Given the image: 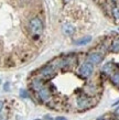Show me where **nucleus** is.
<instances>
[{
    "mask_svg": "<svg viewBox=\"0 0 119 120\" xmlns=\"http://www.w3.org/2000/svg\"><path fill=\"white\" fill-rule=\"evenodd\" d=\"M21 96H22V97H27V96H28V94H27V91L21 90Z\"/></svg>",
    "mask_w": 119,
    "mask_h": 120,
    "instance_id": "obj_11",
    "label": "nucleus"
},
{
    "mask_svg": "<svg viewBox=\"0 0 119 120\" xmlns=\"http://www.w3.org/2000/svg\"><path fill=\"white\" fill-rule=\"evenodd\" d=\"M110 67H111V64L109 63V64H107V65H105L104 71L106 72V73H110Z\"/></svg>",
    "mask_w": 119,
    "mask_h": 120,
    "instance_id": "obj_9",
    "label": "nucleus"
},
{
    "mask_svg": "<svg viewBox=\"0 0 119 120\" xmlns=\"http://www.w3.org/2000/svg\"><path fill=\"white\" fill-rule=\"evenodd\" d=\"M115 115H116V116H119V107H117V108H116V110H115Z\"/></svg>",
    "mask_w": 119,
    "mask_h": 120,
    "instance_id": "obj_13",
    "label": "nucleus"
},
{
    "mask_svg": "<svg viewBox=\"0 0 119 120\" xmlns=\"http://www.w3.org/2000/svg\"><path fill=\"white\" fill-rule=\"evenodd\" d=\"M103 58H104V56L100 53H90L88 55V61L92 64H98V63H100L103 61Z\"/></svg>",
    "mask_w": 119,
    "mask_h": 120,
    "instance_id": "obj_4",
    "label": "nucleus"
},
{
    "mask_svg": "<svg viewBox=\"0 0 119 120\" xmlns=\"http://www.w3.org/2000/svg\"><path fill=\"white\" fill-rule=\"evenodd\" d=\"M111 80H112V83L115 84V85H119V73L114 74L112 77H111Z\"/></svg>",
    "mask_w": 119,
    "mask_h": 120,
    "instance_id": "obj_7",
    "label": "nucleus"
},
{
    "mask_svg": "<svg viewBox=\"0 0 119 120\" xmlns=\"http://www.w3.org/2000/svg\"><path fill=\"white\" fill-rule=\"evenodd\" d=\"M111 51L115 52V53H118L119 52V41L114 42V44H112V46H111Z\"/></svg>",
    "mask_w": 119,
    "mask_h": 120,
    "instance_id": "obj_8",
    "label": "nucleus"
},
{
    "mask_svg": "<svg viewBox=\"0 0 119 120\" xmlns=\"http://www.w3.org/2000/svg\"><path fill=\"white\" fill-rule=\"evenodd\" d=\"M54 74H55L54 66L53 65H47V66H45V67L42 68L40 75H41V77H42L43 79H50V78H52V77L54 76Z\"/></svg>",
    "mask_w": 119,
    "mask_h": 120,
    "instance_id": "obj_3",
    "label": "nucleus"
},
{
    "mask_svg": "<svg viewBox=\"0 0 119 120\" xmlns=\"http://www.w3.org/2000/svg\"><path fill=\"white\" fill-rule=\"evenodd\" d=\"M114 15H115L117 19L119 18V9L118 8H115V9H114Z\"/></svg>",
    "mask_w": 119,
    "mask_h": 120,
    "instance_id": "obj_10",
    "label": "nucleus"
},
{
    "mask_svg": "<svg viewBox=\"0 0 119 120\" xmlns=\"http://www.w3.org/2000/svg\"><path fill=\"white\" fill-rule=\"evenodd\" d=\"M63 32L66 34V35H72L73 33L75 32V28L71 24H64L63 26Z\"/></svg>",
    "mask_w": 119,
    "mask_h": 120,
    "instance_id": "obj_5",
    "label": "nucleus"
},
{
    "mask_svg": "<svg viewBox=\"0 0 119 120\" xmlns=\"http://www.w3.org/2000/svg\"><path fill=\"white\" fill-rule=\"evenodd\" d=\"M2 107H4V101L0 100V111H1V109H2Z\"/></svg>",
    "mask_w": 119,
    "mask_h": 120,
    "instance_id": "obj_14",
    "label": "nucleus"
},
{
    "mask_svg": "<svg viewBox=\"0 0 119 120\" xmlns=\"http://www.w3.org/2000/svg\"><path fill=\"white\" fill-rule=\"evenodd\" d=\"M54 120H67L66 118H64V117H56Z\"/></svg>",
    "mask_w": 119,
    "mask_h": 120,
    "instance_id": "obj_12",
    "label": "nucleus"
},
{
    "mask_svg": "<svg viewBox=\"0 0 119 120\" xmlns=\"http://www.w3.org/2000/svg\"><path fill=\"white\" fill-rule=\"evenodd\" d=\"M90 41H92V37H84L79 40L75 41V44L76 45H85V44L89 43Z\"/></svg>",
    "mask_w": 119,
    "mask_h": 120,
    "instance_id": "obj_6",
    "label": "nucleus"
},
{
    "mask_svg": "<svg viewBox=\"0 0 119 120\" xmlns=\"http://www.w3.org/2000/svg\"><path fill=\"white\" fill-rule=\"evenodd\" d=\"M29 30L32 37H34V40H38L42 33V30H43V24H42V21L41 19L38 18V17H34V18L30 19L29 21Z\"/></svg>",
    "mask_w": 119,
    "mask_h": 120,
    "instance_id": "obj_1",
    "label": "nucleus"
},
{
    "mask_svg": "<svg viewBox=\"0 0 119 120\" xmlns=\"http://www.w3.org/2000/svg\"><path fill=\"white\" fill-rule=\"evenodd\" d=\"M93 71H94L93 64L89 62H86L79 67V75L84 77V78H87V77H89L93 74Z\"/></svg>",
    "mask_w": 119,
    "mask_h": 120,
    "instance_id": "obj_2",
    "label": "nucleus"
}]
</instances>
